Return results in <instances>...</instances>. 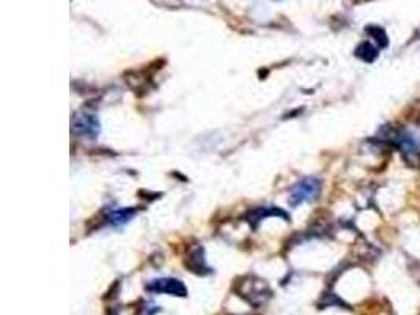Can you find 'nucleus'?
<instances>
[{
	"instance_id": "nucleus-6",
	"label": "nucleus",
	"mask_w": 420,
	"mask_h": 315,
	"mask_svg": "<svg viewBox=\"0 0 420 315\" xmlns=\"http://www.w3.org/2000/svg\"><path fill=\"white\" fill-rule=\"evenodd\" d=\"M134 212H126V210H115V212H112V215L109 216V221L112 224H125L132 217Z\"/></svg>"
},
{
	"instance_id": "nucleus-3",
	"label": "nucleus",
	"mask_w": 420,
	"mask_h": 315,
	"mask_svg": "<svg viewBox=\"0 0 420 315\" xmlns=\"http://www.w3.org/2000/svg\"><path fill=\"white\" fill-rule=\"evenodd\" d=\"M147 289L154 294H169L174 296H186V287L182 281L172 279V277H166V279H156L149 282Z\"/></svg>"
},
{
	"instance_id": "nucleus-2",
	"label": "nucleus",
	"mask_w": 420,
	"mask_h": 315,
	"mask_svg": "<svg viewBox=\"0 0 420 315\" xmlns=\"http://www.w3.org/2000/svg\"><path fill=\"white\" fill-rule=\"evenodd\" d=\"M394 144L399 147L400 152L404 155L406 160H414V158L420 153V139L417 134L408 130L392 131L391 136Z\"/></svg>"
},
{
	"instance_id": "nucleus-7",
	"label": "nucleus",
	"mask_w": 420,
	"mask_h": 315,
	"mask_svg": "<svg viewBox=\"0 0 420 315\" xmlns=\"http://www.w3.org/2000/svg\"><path fill=\"white\" fill-rule=\"evenodd\" d=\"M367 32H369L372 36H374V40L378 41L379 46H382V48L387 46L389 40L386 36V32L381 27H367Z\"/></svg>"
},
{
	"instance_id": "nucleus-4",
	"label": "nucleus",
	"mask_w": 420,
	"mask_h": 315,
	"mask_svg": "<svg viewBox=\"0 0 420 315\" xmlns=\"http://www.w3.org/2000/svg\"><path fill=\"white\" fill-rule=\"evenodd\" d=\"M73 128L79 136H96L100 125L98 120L92 115H79L78 118H74Z\"/></svg>"
},
{
	"instance_id": "nucleus-1",
	"label": "nucleus",
	"mask_w": 420,
	"mask_h": 315,
	"mask_svg": "<svg viewBox=\"0 0 420 315\" xmlns=\"http://www.w3.org/2000/svg\"><path fill=\"white\" fill-rule=\"evenodd\" d=\"M321 190V183L317 178H304L301 182L293 186V190L290 192V205L298 207L299 204H304V202H310L318 197Z\"/></svg>"
},
{
	"instance_id": "nucleus-5",
	"label": "nucleus",
	"mask_w": 420,
	"mask_h": 315,
	"mask_svg": "<svg viewBox=\"0 0 420 315\" xmlns=\"http://www.w3.org/2000/svg\"><path fill=\"white\" fill-rule=\"evenodd\" d=\"M356 56L359 58L365 60V62H373L378 56V49L374 48L370 41H364L359 44V48L356 49Z\"/></svg>"
}]
</instances>
